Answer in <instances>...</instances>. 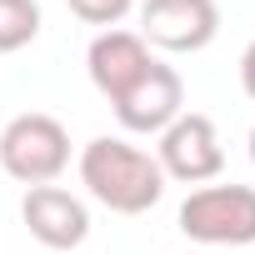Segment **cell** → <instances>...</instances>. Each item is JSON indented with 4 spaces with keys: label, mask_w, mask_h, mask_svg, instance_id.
<instances>
[{
    "label": "cell",
    "mask_w": 255,
    "mask_h": 255,
    "mask_svg": "<svg viewBox=\"0 0 255 255\" xmlns=\"http://www.w3.org/2000/svg\"><path fill=\"white\" fill-rule=\"evenodd\" d=\"M80 185L90 200H100L115 215H145L165 195V170L150 150L120 140V135H95L80 150Z\"/></svg>",
    "instance_id": "cell-1"
},
{
    "label": "cell",
    "mask_w": 255,
    "mask_h": 255,
    "mask_svg": "<svg viewBox=\"0 0 255 255\" xmlns=\"http://www.w3.org/2000/svg\"><path fill=\"white\" fill-rule=\"evenodd\" d=\"M65 165H70V135L55 115L25 110V115L5 120V130H0V170L10 180H20L25 190L55 185Z\"/></svg>",
    "instance_id": "cell-2"
},
{
    "label": "cell",
    "mask_w": 255,
    "mask_h": 255,
    "mask_svg": "<svg viewBox=\"0 0 255 255\" xmlns=\"http://www.w3.org/2000/svg\"><path fill=\"white\" fill-rule=\"evenodd\" d=\"M180 230L210 250L255 245V185H200L180 205Z\"/></svg>",
    "instance_id": "cell-3"
},
{
    "label": "cell",
    "mask_w": 255,
    "mask_h": 255,
    "mask_svg": "<svg viewBox=\"0 0 255 255\" xmlns=\"http://www.w3.org/2000/svg\"><path fill=\"white\" fill-rule=\"evenodd\" d=\"M155 160H160L165 180H185V185L215 180L220 165H225V145H220L215 120L200 115V110H180V115L165 125V130H160Z\"/></svg>",
    "instance_id": "cell-4"
},
{
    "label": "cell",
    "mask_w": 255,
    "mask_h": 255,
    "mask_svg": "<svg viewBox=\"0 0 255 255\" xmlns=\"http://www.w3.org/2000/svg\"><path fill=\"white\" fill-rule=\"evenodd\" d=\"M135 35L155 50L195 55L220 35V5L215 0H145Z\"/></svg>",
    "instance_id": "cell-5"
},
{
    "label": "cell",
    "mask_w": 255,
    "mask_h": 255,
    "mask_svg": "<svg viewBox=\"0 0 255 255\" xmlns=\"http://www.w3.org/2000/svg\"><path fill=\"white\" fill-rule=\"evenodd\" d=\"M110 105H115V120H120L130 135H160L165 125L185 110V80H180L175 65L150 60L145 75L125 90V95H115Z\"/></svg>",
    "instance_id": "cell-6"
},
{
    "label": "cell",
    "mask_w": 255,
    "mask_h": 255,
    "mask_svg": "<svg viewBox=\"0 0 255 255\" xmlns=\"http://www.w3.org/2000/svg\"><path fill=\"white\" fill-rule=\"evenodd\" d=\"M20 220L25 230L45 245V250H75L90 235V210L80 195L60 190V185H30L20 200Z\"/></svg>",
    "instance_id": "cell-7"
},
{
    "label": "cell",
    "mask_w": 255,
    "mask_h": 255,
    "mask_svg": "<svg viewBox=\"0 0 255 255\" xmlns=\"http://www.w3.org/2000/svg\"><path fill=\"white\" fill-rule=\"evenodd\" d=\"M155 55H150V45L135 35V30H100L95 40H90V50H85V70H90V85L105 95V100H115V95H125L140 75H145V65H150Z\"/></svg>",
    "instance_id": "cell-8"
},
{
    "label": "cell",
    "mask_w": 255,
    "mask_h": 255,
    "mask_svg": "<svg viewBox=\"0 0 255 255\" xmlns=\"http://www.w3.org/2000/svg\"><path fill=\"white\" fill-rule=\"evenodd\" d=\"M40 35V0H0V55H15Z\"/></svg>",
    "instance_id": "cell-9"
},
{
    "label": "cell",
    "mask_w": 255,
    "mask_h": 255,
    "mask_svg": "<svg viewBox=\"0 0 255 255\" xmlns=\"http://www.w3.org/2000/svg\"><path fill=\"white\" fill-rule=\"evenodd\" d=\"M70 15L85 20V25H100V30H115L125 15L135 10V0H65Z\"/></svg>",
    "instance_id": "cell-10"
},
{
    "label": "cell",
    "mask_w": 255,
    "mask_h": 255,
    "mask_svg": "<svg viewBox=\"0 0 255 255\" xmlns=\"http://www.w3.org/2000/svg\"><path fill=\"white\" fill-rule=\"evenodd\" d=\"M240 90L255 100V40L245 45V55H240Z\"/></svg>",
    "instance_id": "cell-11"
},
{
    "label": "cell",
    "mask_w": 255,
    "mask_h": 255,
    "mask_svg": "<svg viewBox=\"0 0 255 255\" xmlns=\"http://www.w3.org/2000/svg\"><path fill=\"white\" fill-rule=\"evenodd\" d=\"M250 165H255V125H250Z\"/></svg>",
    "instance_id": "cell-12"
}]
</instances>
